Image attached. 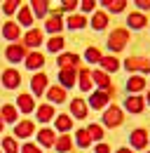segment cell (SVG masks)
Masks as SVG:
<instances>
[{"label": "cell", "mask_w": 150, "mask_h": 153, "mask_svg": "<svg viewBox=\"0 0 150 153\" xmlns=\"http://www.w3.org/2000/svg\"><path fill=\"white\" fill-rule=\"evenodd\" d=\"M141 10H150V0H136Z\"/></svg>", "instance_id": "cell-44"}, {"label": "cell", "mask_w": 150, "mask_h": 153, "mask_svg": "<svg viewBox=\"0 0 150 153\" xmlns=\"http://www.w3.org/2000/svg\"><path fill=\"white\" fill-rule=\"evenodd\" d=\"M19 82H21L19 71H14V68H7V71L2 73V85H5L7 90H14V87H19Z\"/></svg>", "instance_id": "cell-4"}, {"label": "cell", "mask_w": 150, "mask_h": 153, "mask_svg": "<svg viewBox=\"0 0 150 153\" xmlns=\"http://www.w3.org/2000/svg\"><path fill=\"white\" fill-rule=\"evenodd\" d=\"M52 118H54V108H52L49 104H45V106L38 108V120H40V123H47V120H52Z\"/></svg>", "instance_id": "cell-26"}, {"label": "cell", "mask_w": 150, "mask_h": 153, "mask_svg": "<svg viewBox=\"0 0 150 153\" xmlns=\"http://www.w3.org/2000/svg\"><path fill=\"white\" fill-rule=\"evenodd\" d=\"M117 153H131V149H120Z\"/></svg>", "instance_id": "cell-46"}, {"label": "cell", "mask_w": 150, "mask_h": 153, "mask_svg": "<svg viewBox=\"0 0 150 153\" xmlns=\"http://www.w3.org/2000/svg\"><path fill=\"white\" fill-rule=\"evenodd\" d=\"M73 127V118L71 115H56V130H61V132H66V130H71Z\"/></svg>", "instance_id": "cell-28"}, {"label": "cell", "mask_w": 150, "mask_h": 153, "mask_svg": "<svg viewBox=\"0 0 150 153\" xmlns=\"http://www.w3.org/2000/svg\"><path fill=\"white\" fill-rule=\"evenodd\" d=\"M19 24H21V26H31V24H33L31 7H21V10H19Z\"/></svg>", "instance_id": "cell-32"}, {"label": "cell", "mask_w": 150, "mask_h": 153, "mask_svg": "<svg viewBox=\"0 0 150 153\" xmlns=\"http://www.w3.org/2000/svg\"><path fill=\"white\" fill-rule=\"evenodd\" d=\"M68 26H71V28H85V26H87V19H85V17H82V14H73V17H68Z\"/></svg>", "instance_id": "cell-36"}, {"label": "cell", "mask_w": 150, "mask_h": 153, "mask_svg": "<svg viewBox=\"0 0 150 153\" xmlns=\"http://www.w3.org/2000/svg\"><path fill=\"white\" fill-rule=\"evenodd\" d=\"M99 64L103 66V71H106V73H115V71L120 68V61H117L115 57H103Z\"/></svg>", "instance_id": "cell-20"}, {"label": "cell", "mask_w": 150, "mask_h": 153, "mask_svg": "<svg viewBox=\"0 0 150 153\" xmlns=\"http://www.w3.org/2000/svg\"><path fill=\"white\" fill-rule=\"evenodd\" d=\"M2 127H5V120H2V118H0V132H2Z\"/></svg>", "instance_id": "cell-47"}, {"label": "cell", "mask_w": 150, "mask_h": 153, "mask_svg": "<svg viewBox=\"0 0 150 153\" xmlns=\"http://www.w3.org/2000/svg\"><path fill=\"white\" fill-rule=\"evenodd\" d=\"M129 139H131V146H134V149H146L148 132H146V130H134V132L129 134Z\"/></svg>", "instance_id": "cell-7"}, {"label": "cell", "mask_w": 150, "mask_h": 153, "mask_svg": "<svg viewBox=\"0 0 150 153\" xmlns=\"http://www.w3.org/2000/svg\"><path fill=\"white\" fill-rule=\"evenodd\" d=\"M2 33H5V38H7V40H19V24L7 21L5 28H2Z\"/></svg>", "instance_id": "cell-19"}, {"label": "cell", "mask_w": 150, "mask_h": 153, "mask_svg": "<svg viewBox=\"0 0 150 153\" xmlns=\"http://www.w3.org/2000/svg\"><path fill=\"white\" fill-rule=\"evenodd\" d=\"M45 87H47V76H45V73H38V76H33V80H31V90H33L38 97L45 92Z\"/></svg>", "instance_id": "cell-10"}, {"label": "cell", "mask_w": 150, "mask_h": 153, "mask_svg": "<svg viewBox=\"0 0 150 153\" xmlns=\"http://www.w3.org/2000/svg\"><path fill=\"white\" fill-rule=\"evenodd\" d=\"M103 123H106L108 127H117V125H122V111H120L117 106H110V108H106Z\"/></svg>", "instance_id": "cell-3"}, {"label": "cell", "mask_w": 150, "mask_h": 153, "mask_svg": "<svg viewBox=\"0 0 150 153\" xmlns=\"http://www.w3.org/2000/svg\"><path fill=\"white\" fill-rule=\"evenodd\" d=\"M47 7H49V5H47V0H33L31 12H33L38 19H40V17H45V14H47Z\"/></svg>", "instance_id": "cell-24"}, {"label": "cell", "mask_w": 150, "mask_h": 153, "mask_svg": "<svg viewBox=\"0 0 150 153\" xmlns=\"http://www.w3.org/2000/svg\"><path fill=\"white\" fill-rule=\"evenodd\" d=\"M17 10H19L17 0H7V2L2 5V12H5V14H12V12H17Z\"/></svg>", "instance_id": "cell-40"}, {"label": "cell", "mask_w": 150, "mask_h": 153, "mask_svg": "<svg viewBox=\"0 0 150 153\" xmlns=\"http://www.w3.org/2000/svg\"><path fill=\"white\" fill-rule=\"evenodd\" d=\"M94 153H110V149H108L106 144H99V146L94 149Z\"/></svg>", "instance_id": "cell-43"}, {"label": "cell", "mask_w": 150, "mask_h": 153, "mask_svg": "<svg viewBox=\"0 0 150 153\" xmlns=\"http://www.w3.org/2000/svg\"><path fill=\"white\" fill-rule=\"evenodd\" d=\"M124 106H127V111L131 113H141L143 111V97H127V101H124Z\"/></svg>", "instance_id": "cell-12"}, {"label": "cell", "mask_w": 150, "mask_h": 153, "mask_svg": "<svg viewBox=\"0 0 150 153\" xmlns=\"http://www.w3.org/2000/svg\"><path fill=\"white\" fill-rule=\"evenodd\" d=\"M127 24H129L131 28H143V26H146V17L138 14V12H134V14L127 17Z\"/></svg>", "instance_id": "cell-31"}, {"label": "cell", "mask_w": 150, "mask_h": 153, "mask_svg": "<svg viewBox=\"0 0 150 153\" xmlns=\"http://www.w3.org/2000/svg\"><path fill=\"white\" fill-rule=\"evenodd\" d=\"M80 90H82V92H89V90H92V73H89L87 68L80 71Z\"/></svg>", "instance_id": "cell-25"}, {"label": "cell", "mask_w": 150, "mask_h": 153, "mask_svg": "<svg viewBox=\"0 0 150 153\" xmlns=\"http://www.w3.org/2000/svg\"><path fill=\"white\" fill-rule=\"evenodd\" d=\"M85 57H87L89 64H96V61H101V59H103V54H101V50H99V47H87Z\"/></svg>", "instance_id": "cell-34"}, {"label": "cell", "mask_w": 150, "mask_h": 153, "mask_svg": "<svg viewBox=\"0 0 150 153\" xmlns=\"http://www.w3.org/2000/svg\"><path fill=\"white\" fill-rule=\"evenodd\" d=\"M77 64H80V59L77 54H61L59 57V66H61V71H71V68H77Z\"/></svg>", "instance_id": "cell-8"}, {"label": "cell", "mask_w": 150, "mask_h": 153, "mask_svg": "<svg viewBox=\"0 0 150 153\" xmlns=\"http://www.w3.org/2000/svg\"><path fill=\"white\" fill-rule=\"evenodd\" d=\"M63 42L66 40L61 38V36H52V38L47 40V47H49V52H61L63 50Z\"/></svg>", "instance_id": "cell-33"}, {"label": "cell", "mask_w": 150, "mask_h": 153, "mask_svg": "<svg viewBox=\"0 0 150 153\" xmlns=\"http://www.w3.org/2000/svg\"><path fill=\"white\" fill-rule=\"evenodd\" d=\"M38 139H40L42 146H54V141H56L52 130H40V132H38Z\"/></svg>", "instance_id": "cell-27"}, {"label": "cell", "mask_w": 150, "mask_h": 153, "mask_svg": "<svg viewBox=\"0 0 150 153\" xmlns=\"http://www.w3.org/2000/svg\"><path fill=\"white\" fill-rule=\"evenodd\" d=\"M63 10H68V12L75 10V2H73V0H66V2H63Z\"/></svg>", "instance_id": "cell-45"}, {"label": "cell", "mask_w": 150, "mask_h": 153, "mask_svg": "<svg viewBox=\"0 0 150 153\" xmlns=\"http://www.w3.org/2000/svg\"><path fill=\"white\" fill-rule=\"evenodd\" d=\"M71 111H73L75 118H87V106H85V101L82 99H73V104H71Z\"/></svg>", "instance_id": "cell-15"}, {"label": "cell", "mask_w": 150, "mask_h": 153, "mask_svg": "<svg viewBox=\"0 0 150 153\" xmlns=\"http://www.w3.org/2000/svg\"><path fill=\"white\" fill-rule=\"evenodd\" d=\"M127 40H129V33L124 28H115L110 36H108V47H110L112 52H120V50H124Z\"/></svg>", "instance_id": "cell-1"}, {"label": "cell", "mask_w": 150, "mask_h": 153, "mask_svg": "<svg viewBox=\"0 0 150 153\" xmlns=\"http://www.w3.org/2000/svg\"><path fill=\"white\" fill-rule=\"evenodd\" d=\"M47 99H49V101H56V104H61V101L66 99V90H63L61 85H54V87L47 90Z\"/></svg>", "instance_id": "cell-13"}, {"label": "cell", "mask_w": 150, "mask_h": 153, "mask_svg": "<svg viewBox=\"0 0 150 153\" xmlns=\"http://www.w3.org/2000/svg\"><path fill=\"white\" fill-rule=\"evenodd\" d=\"M19 108H21L24 113H31V111L35 108L33 97H31V94H19Z\"/></svg>", "instance_id": "cell-22"}, {"label": "cell", "mask_w": 150, "mask_h": 153, "mask_svg": "<svg viewBox=\"0 0 150 153\" xmlns=\"http://www.w3.org/2000/svg\"><path fill=\"white\" fill-rule=\"evenodd\" d=\"M87 132H89L92 139H101V137H103V127H101V125H89Z\"/></svg>", "instance_id": "cell-39"}, {"label": "cell", "mask_w": 150, "mask_h": 153, "mask_svg": "<svg viewBox=\"0 0 150 153\" xmlns=\"http://www.w3.org/2000/svg\"><path fill=\"white\" fill-rule=\"evenodd\" d=\"M54 144H56V151H59V153H66L71 146H73V141H71V137H68V134H61Z\"/></svg>", "instance_id": "cell-30"}, {"label": "cell", "mask_w": 150, "mask_h": 153, "mask_svg": "<svg viewBox=\"0 0 150 153\" xmlns=\"http://www.w3.org/2000/svg\"><path fill=\"white\" fill-rule=\"evenodd\" d=\"M148 104H150V94H148Z\"/></svg>", "instance_id": "cell-48"}, {"label": "cell", "mask_w": 150, "mask_h": 153, "mask_svg": "<svg viewBox=\"0 0 150 153\" xmlns=\"http://www.w3.org/2000/svg\"><path fill=\"white\" fill-rule=\"evenodd\" d=\"M33 123L31 120H21V123H17V127H14V134L17 137H21V139H26V137H31L33 134Z\"/></svg>", "instance_id": "cell-9"}, {"label": "cell", "mask_w": 150, "mask_h": 153, "mask_svg": "<svg viewBox=\"0 0 150 153\" xmlns=\"http://www.w3.org/2000/svg\"><path fill=\"white\" fill-rule=\"evenodd\" d=\"M0 113H2V120H5V123H14V120H17V108H14V106H2Z\"/></svg>", "instance_id": "cell-37"}, {"label": "cell", "mask_w": 150, "mask_h": 153, "mask_svg": "<svg viewBox=\"0 0 150 153\" xmlns=\"http://www.w3.org/2000/svg\"><path fill=\"white\" fill-rule=\"evenodd\" d=\"M5 57H7V61H21V59H26V47L24 45H10L7 47V52H5Z\"/></svg>", "instance_id": "cell-6"}, {"label": "cell", "mask_w": 150, "mask_h": 153, "mask_svg": "<svg viewBox=\"0 0 150 153\" xmlns=\"http://www.w3.org/2000/svg\"><path fill=\"white\" fill-rule=\"evenodd\" d=\"M124 66L129 71H150V59H141V57H131L124 61Z\"/></svg>", "instance_id": "cell-5"}, {"label": "cell", "mask_w": 150, "mask_h": 153, "mask_svg": "<svg viewBox=\"0 0 150 153\" xmlns=\"http://www.w3.org/2000/svg\"><path fill=\"white\" fill-rule=\"evenodd\" d=\"M94 5H96L94 0H82V10H85V12H92V10H94Z\"/></svg>", "instance_id": "cell-42"}, {"label": "cell", "mask_w": 150, "mask_h": 153, "mask_svg": "<svg viewBox=\"0 0 150 153\" xmlns=\"http://www.w3.org/2000/svg\"><path fill=\"white\" fill-rule=\"evenodd\" d=\"M45 64V57L40 54V52H31V54H26V66L28 68H40Z\"/></svg>", "instance_id": "cell-17"}, {"label": "cell", "mask_w": 150, "mask_h": 153, "mask_svg": "<svg viewBox=\"0 0 150 153\" xmlns=\"http://www.w3.org/2000/svg\"><path fill=\"white\" fill-rule=\"evenodd\" d=\"M103 7L115 14V12H122L127 7V0H103Z\"/></svg>", "instance_id": "cell-21"}, {"label": "cell", "mask_w": 150, "mask_h": 153, "mask_svg": "<svg viewBox=\"0 0 150 153\" xmlns=\"http://www.w3.org/2000/svg\"><path fill=\"white\" fill-rule=\"evenodd\" d=\"M61 28H63V21H61V17H59V12H54V14L49 17V21H47V31L56 36Z\"/></svg>", "instance_id": "cell-16"}, {"label": "cell", "mask_w": 150, "mask_h": 153, "mask_svg": "<svg viewBox=\"0 0 150 153\" xmlns=\"http://www.w3.org/2000/svg\"><path fill=\"white\" fill-rule=\"evenodd\" d=\"M106 24H108V17H106L103 12H94V17H92V26L96 28V31H103V28H106Z\"/></svg>", "instance_id": "cell-29"}, {"label": "cell", "mask_w": 150, "mask_h": 153, "mask_svg": "<svg viewBox=\"0 0 150 153\" xmlns=\"http://www.w3.org/2000/svg\"><path fill=\"white\" fill-rule=\"evenodd\" d=\"M59 80H61V87H73L75 85V68L61 71V73H59Z\"/></svg>", "instance_id": "cell-23"}, {"label": "cell", "mask_w": 150, "mask_h": 153, "mask_svg": "<svg viewBox=\"0 0 150 153\" xmlns=\"http://www.w3.org/2000/svg\"><path fill=\"white\" fill-rule=\"evenodd\" d=\"M75 134H77V137H75V139H77V146L87 149V146L92 144V137H89V132H87V130H77Z\"/></svg>", "instance_id": "cell-35"}, {"label": "cell", "mask_w": 150, "mask_h": 153, "mask_svg": "<svg viewBox=\"0 0 150 153\" xmlns=\"http://www.w3.org/2000/svg\"><path fill=\"white\" fill-rule=\"evenodd\" d=\"M108 99H110V97H108V92H106V90H99V92H94V94H92L89 104H92L94 108H103V106L108 104Z\"/></svg>", "instance_id": "cell-11"}, {"label": "cell", "mask_w": 150, "mask_h": 153, "mask_svg": "<svg viewBox=\"0 0 150 153\" xmlns=\"http://www.w3.org/2000/svg\"><path fill=\"white\" fill-rule=\"evenodd\" d=\"M92 78H94V82H96V85H101V87L108 92V97L115 94V85L110 82V78H108V73H106V71H94Z\"/></svg>", "instance_id": "cell-2"}, {"label": "cell", "mask_w": 150, "mask_h": 153, "mask_svg": "<svg viewBox=\"0 0 150 153\" xmlns=\"http://www.w3.org/2000/svg\"><path fill=\"white\" fill-rule=\"evenodd\" d=\"M2 151H5V153H19V149H17V141H14L12 137L2 139Z\"/></svg>", "instance_id": "cell-38"}, {"label": "cell", "mask_w": 150, "mask_h": 153, "mask_svg": "<svg viewBox=\"0 0 150 153\" xmlns=\"http://www.w3.org/2000/svg\"><path fill=\"white\" fill-rule=\"evenodd\" d=\"M143 87H146V78H141V76H131L127 80V90L129 92H141Z\"/></svg>", "instance_id": "cell-14"}, {"label": "cell", "mask_w": 150, "mask_h": 153, "mask_svg": "<svg viewBox=\"0 0 150 153\" xmlns=\"http://www.w3.org/2000/svg\"><path fill=\"white\" fill-rule=\"evenodd\" d=\"M21 153H40V149H38L35 144H24V149H21Z\"/></svg>", "instance_id": "cell-41"}, {"label": "cell", "mask_w": 150, "mask_h": 153, "mask_svg": "<svg viewBox=\"0 0 150 153\" xmlns=\"http://www.w3.org/2000/svg\"><path fill=\"white\" fill-rule=\"evenodd\" d=\"M24 42H26V45H31V47H38V45L42 42V33H40L38 28H31V31L26 33V38H24Z\"/></svg>", "instance_id": "cell-18"}]
</instances>
